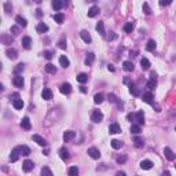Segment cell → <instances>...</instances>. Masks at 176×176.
I'll return each instance as SVG.
<instances>
[{
  "label": "cell",
  "instance_id": "15",
  "mask_svg": "<svg viewBox=\"0 0 176 176\" xmlns=\"http://www.w3.org/2000/svg\"><path fill=\"white\" fill-rule=\"evenodd\" d=\"M151 167H153V162H151L150 160H143V161H140V168L145 171H149L151 169Z\"/></svg>",
  "mask_w": 176,
  "mask_h": 176
},
{
  "label": "cell",
  "instance_id": "1",
  "mask_svg": "<svg viewBox=\"0 0 176 176\" xmlns=\"http://www.w3.org/2000/svg\"><path fill=\"white\" fill-rule=\"evenodd\" d=\"M87 153H88V156L91 158H94V160H99L101 158V153H99V150L96 147H89L87 150Z\"/></svg>",
  "mask_w": 176,
  "mask_h": 176
},
{
  "label": "cell",
  "instance_id": "9",
  "mask_svg": "<svg viewBox=\"0 0 176 176\" xmlns=\"http://www.w3.org/2000/svg\"><path fill=\"white\" fill-rule=\"evenodd\" d=\"M164 154H165V157H167V160H169V161H173L176 158V156H175V153L171 150L169 147H165L164 149Z\"/></svg>",
  "mask_w": 176,
  "mask_h": 176
},
{
  "label": "cell",
  "instance_id": "60",
  "mask_svg": "<svg viewBox=\"0 0 176 176\" xmlns=\"http://www.w3.org/2000/svg\"><path fill=\"white\" fill-rule=\"evenodd\" d=\"M175 168H176V165H175Z\"/></svg>",
  "mask_w": 176,
  "mask_h": 176
},
{
  "label": "cell",
  "instance_id": "4",
  "mask_svg": "<svg viewBox=\"0 0 176 176\" xmlns=\"http://www.w3.org/2000/svg\"><path fill=\"white\" fill-rule=\"evenodd\" d=\"M33 168H35V164H33V161H30V160H25L24 164H22L24 172H30V171H33Z\"/></svg>",
  "mask_w": 176,
  "mask_h": 176
},
{
  "label": "cell",
  "instance_id": "39",
  "mask_svg": "<svg viewBox=\"0 0 176 176\" xmlns=\"http://www.w3.org/2000/svg\"><path fill=\"white\" fill-rule=\"evenodd\" d=\"M103 99H105V96H103V94H96L94 96V102L96 103V105H99V103H102L103 102Z\"/></svg>",
  "mask_w": 176,
  "mask_h": 176
},
{
  "label": "cell",
  "instance_id": "56",
  "mask_svg": "<svg viewBox=\"0 0 176 176\" xmlns=\"http://www.w3.org/2000/svg\"><path fill=\"white\" fill-rule=\"evenodd\" d=\"M116 176H127V173H125V172H123V171H120V172H117V173H116Z\"/></svg>",
  "mask_w": 176,
  "mask_h": 176
},
{
  "label": "cell",
  "instance_id": "12",
  "mask_svg": "<svg viewBox=\"0 0 176 176\" xmlns=\"http://www.w3.org/2000/svg\"><path fill=\"white\" fill-rule=\"evenodd\" d=\"M142 99H143V102H146V103H149V105H151V106H154V101H153V95H151V92L143 94V96H142Z\"/></svg>",
  "mask_w": 176,
  "mask_h": 176
},
{
  "label": "cell",
  "instance_id": "27",
  "mask_svg": "<svg viewBox=\"0 0 176 176\" xmlns=\"http://www.w3.org/2000/svg\"><path fill=\"white\" fill-rule=\"evenodd\" d=\"M140 65H142V69H143V70H149V69H150V61H149L147 58H142Z\"/></svg>",
  "mask_w": 176,
  "mask_h": 176
},
{
  "label": "cell",
  "instance_id": "57",
  "mask_svg": "<svg viewBox=\"0 0 176 176\" xmlns=\"http://www.w3.org/2000/svg\"><path fill=\"white\" fill-rule=\"evenodd\" d=\"M161 176H171V172L169 171H165V172H162V175Z\"/></svg>",
  "mask_w": 176,
  "mask_h": 176
},
{
  "label": "cell",
  "instance_id": "7",
  "mask_svg": "<svg viewBox=\"0 0 176 176\" xmlns=\"http://www.w3.org/2000/svg\"><path fill=\"white\" fill-rule=\"evenodd\" d=\"M59 91H61L63 95H68L72 92V85H70L69 83H63L62 85L59 87Z\"/></svg>",
  "mask_w": 176,
  "mask_h": 176
},
{
  "label": "cell",
  "instance_id": "40",
  "mask_svg": "<svg viewBox=\"0 0 176 176\" xmlns=\"http://www.w3.org/2000/svg\"><path fill=\"white\" fill-rule=\"evenodd\" d=\"M52 7H54L55 10H61L63 7V1H61V0H54V1H52Z\"/></svg>",
  "mask_w": 176,
  "mask_h": 176
},
{
  "label": "cell",
  "instance_id": "31",
  "mask_svg": "<svg viewBox=\"0 0 176 176\" xmlns=\"http://www.w3.org/2000/svg\"><path fill=\"white\" fill-rule=\"evenodd\" d=\"M123 68H124V70H127V72H132L133 70V63L129 62V61H125V62L123 63Z\"/></svg>",
  "mask_w": 176,
  "mask_h": 176
},
{
  "label": "cell",
  "instance_id": "49",
  "mask_svg": "<svg viewBox=\"0 0 176 176\" xmlns=\"http://www.w3.org/2000/svg\"><path fill=\"white\" fill-rule=\"evenodd\" d=\"M109 101L112 102V103H118V101H117V98H116V95H113V94H109Z\"/></svg>",
  "mask_w": 176,
  "mask_h": 176
},
{
  "label": "cell",
  "instance_id": "3",
  "mask_svg": "<svg viewBox=\"0 0 176 176\" xmlns=\"http://www.w3.org/2000/svg\"><path fill=\"white\" fill-rule=\"evenodd\" d=\"M19 156H21V149H19V147H15V149L11 151V154H10V161H11V162L18 161Z\"/></svg>",
  "mask_w": 176,
  "mask_h": 176
},
{
  "label": "cell",
  "instance_id": "34",
  "mask_svg": "<svg viewBox=\"0 0 176 176\" xmlns=\"http://www.w3.org/2000/svg\"><path fill=\"white\" fill-rule=\"evenodd\" d=\"M77 81L81 83V84H84V83L88 81V76L85 74V73H80V74L77 76Z\"/></svg>",
  "mask_w": 176,
  "mask_h": 176
},
{
  "label": "cell",
  "instance_id": "48",
  "mask_svg": "<svg viewBox=\"0 0 176 176\" xmlns=\"http://www.w3.org/2000/svg\"><path fill=\"white\" fill-rule=\"evenodd\" d=\"M52 57H54V52H52V51H44V58H45V59L50 61Z\"/></svg>",
  "mask_w": 176,
  "mask_h": 176
},
{
  "label": "cell",
  "instance_id": "11",
  "mask_svg": "<svg viewBox=\"0 0 176 176\" xmlns=\"http://www.w3.org/2000/svg\"><path fill=\"white\" fill-rule=\"evenodd\" d=\"M41 98H43V99H45V101H50V99H52V91H51V89H48V88H44L43 92H41Z\"/></svg>",
  "mask_w": 176,
  "mask_h": 176
},
{
  "label": "cell",
  "instance_id": "58",
  "mask_svg": "<svg viewBox=\"0 0 176 176\" xmlns=\"http://www.w3.org/2000/svg\"><path fill=\"white\" fill-rule=\"evenodd\" d=\"M107 69H109V72H114V66L113 65H109V66H107Z\"/></svg>",
  "mask_w": 176,
  "mask_h": 176
},
{
  "label": "cell",
  "instance_id": "18",
  "mask_svg": "<svg viewBox=\"0 0 176 176\" xmlns=\"http://www.w3.org/2000/svg\"><path fill=\"white\" fill-rule=\"evenodd\" d=\"M59 157L62 158L63 161H66V160H69L70 156H69V151L66 150L65 147H62V149H59Z\"/></svg>",
  "mask_w": 176,
  "mask_h": 176
},
{
  "label": "cell",
  "instance_id": "8",
  "mask_svg": "<svg viewBox=\"0 0 176 176\" xmlns=\"http://www.w3.org/2000/svg\"><path fill=\"white\" fill-rule=\"evenodd\" d=\"M13 83H14V85H15V87L22 88V87H24V83H25V81H24V77L19 74V76H15V77H14Z\"/></svg>",
  "mask_w": 176,
  "mask_h": 176
},
{
  "label": "cell",
  "instance_id": "41",
  "mask_svg": "<svg viewBox=\"0 0 176 176\" xmlns=\"http://www.w3.org/2000/svg\"><path fill=\"white\" fill-rule=\"evenodd\" d=\"M19 149H21V154H22V156H29V154H30V149H29L28 146H21Z\"/></svg>",
  "mask_w": 176,
  "mask_h": 176
},
{
  "label": "cell",
  "instance_id": "19",
  "mask_svg": "<svg viewBox=\"0 0 176 176\" xmlns=\"http://www.w3.org/2000/svg\"><path fill=\"white\" fill-rule=\"evenodd\" d=\"M80 37H81L85 43H91V40H92V39H91V35H89L87 30H81V32H80Z\"/></svg>",
  "mask_w": 176,
  "mask_h": 176
},
{
  "label": "cell",
  "instance_id": "38",
  "mask_svg": "<svg viewBox=\"0 0 176 176\" xmlns=\"http://www.w3.org/2000/svg\"><path fill=\"white\" fill-rule=\"evenodd\" d=\"M41 176H54V175H52V172H51L48 167H43L41 168Z\"/></svg>",
  "mask_w": 176,
  "mask_h": 176
},
{
  "label": "cell",
  "instance_id": "46",
  "mask_svg": "<svg viewBox=\"0 0 176 176\" xmlns=\"http://www.w3.org/2000/svg\"><path fill=\"white\" fill-rule=\"evenodd\" d=\"M58 47H59L61 50H65V48H66V40H65V39H61V40L58 41Z\"/></svg>",
  "mask_w": 176,
  "mask_h": 176
},
{
  "label": "cell",
  "instance_id": "33",
  "mask_svg": "<svg viewBox=\"0 0 176 176\" xmlns=\"http://www.w3.org/2000/svg\"><path fill=\"white\" fill-rule=\"evenodd\" d=\"M59 63H61V66H62V68H68V66L70 65L69 59H68V58L65 57V55H62V57L59 58Z\"/></svg>",
  "mask_w": 176,
  "mask_h": 176
},
{
  "label": "cell",
  "instance_id": "51",
  "mask_svg": "<svg viewBox=\"0 0 176 176\" xmlns=\"http://www.w3.org/2000/svg\"><path fill=\"white\" fill-rule=\"evenodd\" d=\"M11 32H13L14 36H18L19 35V28L18 26H11Z\"/></svg>",
  "mask_w": 176,
  "mask_h": 176
},
{
  "label": "cell",
  "instance_id": "32",
  "mask_svg": "<svg viewBox=\"0 0 176 176\" xmlns=\"http://www.w3.org/2000/svg\"><path fill=\"white\" fill-rule=\"evenodd\" d=\"M94 59H95V54L94 52H89V54H88V57L85 58V65H87V66H91L92 62H94Z\"/></svg>",
  "mask_w": 176,
  "mask_h": 176
},
{
  "label": "cell",
  "instance_id": "59",
  "mask_svg": "<svg viewBox=\"0 0 176 176\" xmlns=\"http://www.w3.org/2000/svg\"><path fill=\"white\" fill-rule=\"evenodd\" d=\"M80 89H81V92H87V89H85V87H80Z\"/></svg>",
  "mask_w": 176,
  "mask_h": 176
},
{
  "label": "cell",
  "instance_id": "20",
  "mask_svg": "<svg viewBox=\"0 0 176 176\" xmlns=\"http://www.w3.org/2000/svg\"><path fill=\"white\" fill-rule=\"evenodd\" d=\"M76 136V132L73 131H66L65 133H63V140L65 142H69V140H72V139Z\"/></svg>",
  "mask_w": 176,
  "mask_h": 176
},
{
  "label": "cell",
  "instance_id": "43",
  "mask_svg": "<svg viewBox=\"0 0 176 176\" xmlns=\"http://www.w3.org/2000/svg\"><path fill=\"white\" fill-rule=\"evenodd\" d=\"M124 30L127 33H132V30H133V24L132 22H127L125 25H124Z\"/></svg>",
  "mask_w": 176,
  "mask_h": 176
},
{
  "label": "cell",
  "instance_id": "52",
  "mask_svg": "<svg viewBox=\"0 0 176 176\" xmlns=\"http://www.w3.org/2000/svg\"><path fill=\"white\" fill-rule=\"evenodd\" d=\"M4 10H6V13H10L11 11V4L7 1V3H4Z\"/></svg>",
  "mask_w": 176,
  "mask_h": 176
},
{
  "label": "cell",
  "instance_id": "26",
  "mask_svg": "<svg viewBox=\"0 0 176 176\" xmlns=\"http://www.w3.org/2000/svg\"><path fill=\"white\" fill-rule=\"evenodd\" d=\"M110 145H112V147H113L114 150H118V149L123 147V142H121V140H117V139H113V140L110 142Z\"/></svg>",
  "mask_w": 176,
  "mask_h": 176
},
{
  "label": "cell",
  "instance_id": "55",
  "mask_svg": "<svg viewBox=\"0 0 176 176\" xmlns=\"http://www.w3.org/2000/svg\"><path fill=\"white\" fill-rule=\"evenodd\" d=\"M128 120L129 121H135V114H128Z\"/></svg>",
  "mask_w": 176,
  "mask_h": 176
},
{
  "label": "cell",
  "instance_id": "2",
  "mask_svg": "<svg viewBox=\"0 0 176 176\" xmlns=\"http://www.w3.org/2000/svg\"><path fill=\"white\" fill-rule=\"evenodd\" d=\"M91 120H92L94 123H101L102 120H103V114H102V112H99V110H94L92 114H91Z\"/></svg>",
  "mask_w": 176,
  "mask_h": 176
},
{
  "label": "cell",
  "instance_id": "16",
  "mask_svg": "<svg viewBox=\"0 0 176 176\" xmlns=\"http://www.w3.org/2000/svg\"><path fill=\"white\" fill-rule=\"evenodd\" d=\"M135 121L138 123V125H143L145 123V116H143V112H138L135 114Z\"/></svg>",
  "mask_w": 176,
  "mask_h": 176
},
{
  "label": "cell",
  "instance_id": "22",
  "mask_svg": "<svg viewBox=\"0 0 176 176\" xmlns=\"http://www.w3.org/2000/svg\"><path fill=\"white\" fill-rule=\"evenodd\" d=\"M96 30H98V33H99L101 36H105V35H106V32H105V24L99 21V22L96 24Z\"/></svg>",
  "mask_w": 176,
  "mask_h": 176
},
{
  "label": "cell",
  "instance_id": "13",
  "mask_svg": "<svg viewBox=\"0 0 176 176\" xmlns=\"http://www.w3.org/2000/svg\"><path fill=\"white\" fill-rule=\"evenodd\" d=\"M99 14V7L98 6H92L89 10H88V17L89 18H94V17H96Z\"/></svg>",
  "mask_w": 176,
  "mask_h": 176
},
{
  "label": "cell",
  "instance_id": "21",
  "mask_svg": "<svg viewBox=\"0 0 176 176\" xmlns=\"http://www.w3.org/2000/svg\"><path fill=\"white\" fill-rule=\"evenodd\" d=\"M15 22H17L19 26H22V28H25V26L28 25V21H26L24 17H21V15H17V17H15Z\"/></svg>",
  "mask_w": 176,
  "mask_h": 176
},
{
  "label": "cell",
  "instance_id": "61",
  "mask_svg": "<svg viewBox=\"0 0 176 176\" xmlns=\"http://www.w3.org/2000/svg\"><path fill=\"white\" fill-rule=\"evenodd\" d=\"M175 131H176V128H175Z\"/></svg>",
  "mask_w": 176,
  "mask_h": 176
},
{
  "label": "cell",
  "instance_id": "6",
  "mask_svg": "<svg viewBox=\"0 0 176 176\" xmlns=\"http://www.w3.org/2000/svg\"><path fill=\"white\" fill-rule=\"evenodd\" d=\"M157 87V80H156V73L154 72H151V77L150 80L147 81V88L149 89H154V88Z\"/></svg>",
  "mask_w": 176,
  "mask_h": 176
},
{
  "label": "cell",
  "instance_id": "23",
  "mask_svg": "<svg viewBox=\"0 0 176 176\" xmlns=\"http://www.w3.org/2000/svg\"><path fill=\"white\" fill-rule=\"evenodd\" d=\"M156 47H157V43H156L154 40H149L147 44H146V50L150 51V52H153V51L156 50Z\"/></svg>",
  "mask_w": 176,
  "mask_h": 176
},
{
  "label": "cell",
  "instance_id": "14",
  "mask_svg": "<svg viewBox=\"0 0 176 176\" xmlns=\"http://www.w3.org/2000/svg\"><path fill=\"white\" fill-rule=\"evenodd\" d=\"M109 132L110 133H120L121 132V128H120V125L117 124V123H113V124H110V127H109Z\"/></svg>",
  "mask_w": 176,
  "mask_h": 176
},
{
  "label": "cell",
  "instance_id": "35",
  "mask_svg": "<svg viewBox=\"0 0 176 176\" xmlns=\"http://www.w3.org/2000/svg\"><path fill=\"white\" fill-rule=\"evenodd\" d=\"M63 19H65V17H63L62 13H58L54 15V21H55L57 24H63Z\"/></svg>",
  "mask_w": 176,
  "mask_h": 176
},
{
  "label": "cell",
  "instance_id": "36",
  "mask_svg": "<svg viewBox=\"0 0 176 176\" xmlns=\"http://www.w3.org/2000/svg\"><path fill=\"white\" fill-rule=\"evenodd\" d=\"M133 143H135L136 147H143V145H145L143 139H140L139 136H135V138H133Z\"/></svg>",
  "mask_w": 176,
  "mask_h": 176
},
{
  "label": "cell",
  "instance_id": "54",
  "mask_svg": "<svg viewBox=\"0 0 176 176\" xmlns=\"http://www.w3.org/2000/svg\"><path fill=\"white\" fill-rule=\"evenodd\" d=\"M168 4H171V1H164V0L160 1V6H168Z\"/></svg>",
  "mask_w": 176,
  "mask_h": 176
},
{
  "label": "cell",
  "instance_id": "53",
  "mask_svg": "<svg viewBox=\"0 0 176 176\" xmlns=\"http://www.w3.org/2000/svg\"><path fill=\"white\" fill-rule=\"evenodd\" d=\"M116 37H117V35H116L114 32H110V35L107 36V40L110 41V40H114V39H116Z\"/></svg>",
  "mask_w": 176,
  "mask_h": 176
},
{
  "label": "cell",
  "instance_id": "37",
  "mask_svg": "<svg viewBox=\"0 0 176 176\" xmlns=\"http://www.w3.org/2000/svg\"><path fill=\"white\" fill-rule=\"evenodd\" d=\"M68 175L69 176H77L79 175V168L77 167H70L68 171Z\"/></svg>",
  "mask_w": 176,
  "mask_h": 176
},
{
  "label": "cell",
  "instance_id": "24",
  "mask_svg": "<svg viewBox=\"0 0 176 176\" xmlns=\"http://www.w3.org/2000/svg\"><path fill=\"white\" fill-rule=\"evenodd\" d=\"M36 30H37L39 33H45V32H48V26L45 25L44 22H40V24L36 26Z\"/></svg>",
  "mask_w": 176,
  "mask_h": 176
},
{
  "label": "cell",
  "instance_id": "44",
  "mask_svg": "<svg viewBox=\"0 0 176 176\" xmlns=\"http://www.w3.org/2000/svg\"><path fill=\"white\" fill-rule=\"evenodd\" d=\"M24 70V65L22 63H19V65H17L15 68H14V73H15V76H19V73Z\"/></svg>",
  "mask_w": 176,
  "mask_h": 176
},
{
  "label": "cell",
  "instance_id": "45",
  "mask_svg": "<svg viewBox=\"0 0 176 176\" xmlns=\"http://www.w3.org/2000/svg\"><path fill=\"white\" fill-rule=\"evenodd\" d=\"M143 13H145L146 15H150L151 14V10H150V7H149V3H143Z\"/></svg>",
  "mask_w": 176,
  "mask_h": 176
},
{
  "label": "cell",
  "instance_id": "10",
  "mask_svg": "<svg viewBox=\"0 0 176 176\" xmlns=\"http://www.w3.org/2000/svg\"><path fill=\"white\" fill-rule=\"evenodd\" d=\"M6 54L10 59H17V58H18V51L15 50V48H7Z\"/></svg>",
  "mask_w": 176,
  "mask_h": 176
},
{
  "label": "cell",
  "instance_id": "28",
  "mask_svg": "<svg viewBox=\"0 0 176 176\" xmlns=\"http://www.w3.org/2000/svg\"><path fill=\"white\" fill-rule=\"evenodd\" d=\"M129 94L133 95V96H139V95H140V91H139L133 84H129Z\"/></svg>",
  "mask_w": 176,
  "mask_h": 176
},
{
  "label": "cell",
  "instance_id": "42",
  "mask_svg": "<svg viewBox=\"0 0 176 176\" xmlns=\"http://www.w3.org/2000/svg\"><path fill=\"white\" fill-rule=\"evenodd\" d=\"M131 132L132 133H135V135L140 133V125H138V124H132L131 125Z\"/></svg>",
  "mask_w": 176,
  "mask_h": 176
},
{
  "label": "cell",
  "instance_id": "29",
  "mask_svg": "<svg viewBox=\"0 0 176 176\" xmlns=\"http://www.w3.org/2000/svg\"><path fill=\"white\" fill-rule=\"evenodd\" d=\"M45 72H47V73H51V74H54V73H57V68H55L52 63H47V65H45Z\"/></svg>",
  "mask_w": 176,
  "mask_h": 176
},
{
  "label": "cell",
  "instance_id": "50",
  "mask_svg": "<svg viewBox=\"0 0 176 176\" xmlns=\"http://www.w3.org/2000/svg\"><path fill=\"white\" fill-rule=\"evenodd\" d=\"M127 161V156H118L117 157V162L118 164H124Z\"/></svg>",
  "mask_w": 176,
  "mask_h": 176
},
{
  "label": "cell",
  "instance_id": "5",
  "mask_svg": "<svg viewBox=\"0 0 176 176\" xmlns=\"http://www.w3.org/2000/svg\"><path fill=\"white\" fill-rule=\"evenodd\" d=\"M32 139H33V140H35V142H36L39 146H41V147H45V146H47V142H45V139H44L43 136H40V135H36V133H35V135L32 136Z\"/></svg>",
  "mask_w": 176,
  "mask_h": 176
},
{
  "label": "cell",
  "instance_id": "17",
  "mask_svg": "<svg viewBox=\"0 0 176 176\" xmlns=\"http://www.w3.org/2000/svg\"><path fill=\"white\" fill-rule=\"evenodd\" d=\"M22 45H24V48L25 50H30L32 47V39L29 36H25V37L22 39Z\"/></svg>",
  "mask_w": 176,
  "mask_h": 176
},
{
  "label": "cell",
  "instance_id": "47",
  "mask_svg": "<svg viewBox=\"0 0 176 176\" xmlns=\"http://www.w3.org/2000/svg\"><path fill=\"white\" fill-rule=\"evenodd\" d=\"M1 40H3V43L4 44H11L13 43V39L8 37V36H6V35H4V36H1Z\"/></svg>",
  "mask_w": 176,
  "mask_h": 176
},
{
  "label": "cell",
  "instance_id": "25",
  "mask_svg": "<svg viewBox=\"0 0 176 176\" xmlns=\"http://www.w3.org/2000/svg\"><path fill=\"white\" fill-rule=\"evenodd\" d=\"M21 127L24 128V129H30V120L28 118V117H24L22 121H21Z\"/></svg>",
  "mask_w": 176,
  "mask_h": 176
},
{
  "label": "cell",
  "instance_id": "30",
  "mask_svg": "<svg viewBox=\"0 0 176 176\" xmlns=\"http://www.w3.org/2000/svg\"><path fill=\"white\" fill-rule=\"evenodd\" d=\"M13 106L17 109V110H21L22 107H24V102L22 99H14L13 101Z\"/></svg>",
  "mask_w": 176,
  "mask_h": 176
}]
</instances>
